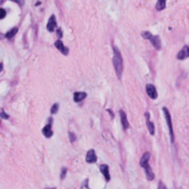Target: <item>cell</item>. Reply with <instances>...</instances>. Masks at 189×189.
I'll return each instance as SVG.
<instances>
[{"label": "cell", "instance_id": "19", "mask_svg": "<svg viewBox=\"0 0 189 189\" xmlns=\"http://www.w3.org/2000/svg\"><path fill=\"white\" fill-rule=\"evenodd\" d=\"M68 136H69V140H70L71 143H73L74 141L76 140V135L74 134L73 132H68Z\"/></svg>", "mask_w": 189, "mask_h": 189}, {"label": "cell", "instance_id": "14", "mask_svg": "<svg viewBox=\"0 0 189 189\" xmlns=\"http://www.w3.org/2000/svg\"><path fill=\"white\" fill-rule=\"evenodd\" d=\"M87 97V93L84 91H77L74 93L73 95V100L75 102H79L81 101H83L85 98Z\"/></svg>", "mask_w": 189, "mask_h": 189}, {"label": "cell", "instance_id": "23", "mask_svg": "<svg viewBox=\"0 0 189 189\" xmlns=\"http://www.w3.org/2000/svg\"><path fill=\"white\" fill-rule=\"evenodd\" d=\"M88 182H89V180H88V179H87V180H85V181H84V183L81 184L80 189H89V186H88Z\"/></svg>", "mask_w": 189, "mask_h": 189}, {"label": "cell", "instance_id": "8", "mask_svg": "<svg viewBox=\"0 0 189 189\" xmlns=\"http://www.w3.org/2000/svg\"><path fill=\"white\" fill-rule=\"evenodd\" d=\"M100 171L104 175V177L105 178L106 182H109L111 180V176H110V172H109V166L107 164H102L100 165Z\"/></svg>", "mask_w": 189, "mask_h": 189}, {"label": "cell", "instance_id": "7", "mask_svg": "<svg viewBox=\"0 0 189 189\" xmlns=\"http://www.w3.org/2000/svg\"><path fill=\"white\" fill-rule=\"evenodd\" d=\"M51 121L53 122L52 119H49V123H48V124H47L46 126H44V127H43V130H42V132H43V136H44L45 138H51L52 136H53V131H52V125H51Z\"/></svg>", "mask_w": 189, "mask_h": 189}, {"label": "cell", "instance_id": "9", "mask_svg": "<svg viewBox=\"0 0 189 189\" xmlns=\"http://www.w3.org/2000/svg\"><path fill=\"white\" fill-rule=\"evenodd\" d=\"M86 162L88 163H94L97 162V156L95 154L94 150H89L87 152V155H86Z\"/></svg>", "mask_w": 189, "mask_h": 189}, {"label": "cell", "instance_id": "2", "mask_svg": "<svg viewBox=\"0 0 189 189\" xmlns=\"http://www.w3.org/2000/svg\"><path fill=\"white\" fill-rule=\"evenodd\" d=\"M141 35L144 39L146 40H150V43H152L154 48L156 50H161L162 48V42H161V38L158 35H152L150 31H142Z\"/></svg>", "mask_w": 189, "mask_h": 189}, {"label": "cell", "instance_id": "5", "mask_svg": "<svg viewBox=\"0 0 189 189\" xmlns=\"http://www.w3.org/2000/svg\"><path fill=\"white\" fill-rule=\"evenodd\" d=\"M55 46L56 47L57 50H59V52L62 53L63 55H68V48L65 46V44L63 43V42L61 40H57L56 42L55 43Z\"/></svg>", "mask_w": 189, "mask_h": 189}, {"label": "cell", "instance_id": "12", "mask_svg": "<svg viewBox=\"0 0 189 189\" xmlns=\"http://www.w3.org/2000/svg\"><path fill=\"white\" fill-rule=\"evenodd\" d=\"M186 57H189V47L188 46H184L182 48V50H180L179 53L177 54V59L179 60H183Z\"/></svg>", "mask_w": 189, "mask_h": 189}, {"label": "cell", "instance_id": "3", "mask_svg": "<svg viewBox=\"0 0 189 189\" xmlns=\"http://www.w3.org/2000/svg\"><path fill=\"white\" fill-rule=\"evenodd\" d=\"M162 112L164 114V117H165V120L167 123L168 128H169V134H170V138H171V141L172 143L174 142V129H172V118H171V114L166 107L162 108Z\"/></svg>", "mask_w": 189, "mask_h": 189}, {"label": "cell", "instance_id": "22", "mask_svg": "<svg viewBox=\"0 0 189 189\" xmlns=\"http://www.w3.org/2000/svg\"><path fill=\"white\" fill-rule=\"evenodd\" d=\"M67 168H65V167H63L62 168V172H61V179H64L65 178V174H67Z\"/></svg>", "mask_w": 189, "mask_h": 189}, {"label": "cell", "instance_id": "27", "mask_svg": "<svg viewBox=\"0 0 189 189\" xmlns=\"http://www.w3.org/2000/svg\"><path fill=\"white\" fill-rule=\"evenodd\" d=\"M45 189H56L55 187H48V188H45Z\"/></svg>", "mask_w": 189, "mask_h": 189}, {"label": "cell", "instance_id": "16", "mask_svg": "<svg viewBox=\"0 0 189 189\" xmlns=\"http://www.w3.org/2000/svg\"><path fill=\"white\" fill-rule=\"evenodd\" d=\"M18 30H19V29H18L17 27L12 28L11 30H9V31L6 33V35H5V36H6V38H7V39H9V40L12 39V38H13V37L15 36V34L18 32Z\"/></svg>", "mask_w": 189, "mask_h": 189}, {"label": "cell", "instance_id": "18", "mask_svg": "<svg viewBox=\"0 0 189 189\" xmlns=\"http://www.w3.org/2000/svg\"><path fill=\"white\" fill-rule=\"evenodd\" d=\"M58 109H59V104L55 102V104H54V105H53L52 108H51V114H56L57 111H58Z\"/></svg>", "mask_w": 189, "mask_h": 189}, {"label": "cell", "instance_id": "20", "mask_svg": "<svg viewBox=\"0 0 189 189\" xmlns=\"http://www.w3.org/2000/svg\"><path fill=\"white\" fill-rule=\"evenodd\" d=\"M0 116H1V118L3 119H9V116L7 114L5 113V111H4L3 109L1 110V113H0Z\"/></svg>", "mask_w": 189, "mask_h": 189}, {"label": "cell", "instance_id": "26", "mask_svg": "<svg viewBox=\"0 0 189 189\" xmlns=\"http://www.w3.org/2000/svg\"><path fill=\"white\" fill-rule=\"evenodd\" d=\"M107 111H108V113H109V114H111V116H112V118H114V113L112 112V110H110V109H108Z\"/></svg>", "mask_w": 189, "mask_h": 189}, {"label": "cell", "instance_id": "1", "mask_svg": "<svg viewBox=\"0 0 189 189\" xmlns=\"http://www.w3.org/2000/svg\"><path fill=\"white\" fill-rule=\"evenodd\" d=\"M113 50H114L113 64H114V69H116L117 77L119 79H121L123 70H124V61H123V57H122L120 50H119L116 46H114Z\"/></svg>", "mask_w": 189, "mask_h": 189}, {"label": "cell", "instance_id": "6", "mask_svg": "<svg viewBox=\"0 0 189 189\" xmlns=\"http://www.w3.org/2000/svg\"><path fill=\"white\" fill-rule=\"evenodd\" d=\"M145 117H146V124H147V127L149 129L150 135H154L155 133V126L152 122L150 121V113L149 112H146L145 113Z\"/></svg>", "mask_w": 189, "mask_h": 189}, {"label": "cell", "instance_id": "13", "mask_svg": "<svg viewBox=\"0 0 189 189\" xmlns=\"http://www.w3.org/2000/svg\"><path fill=\"white\" fill-rule=\"evenodd\" d=\"M143 168L145 169V174H146L147 179L150 180V181H152V180L154 179V177H155V174H154V172H153L152 169H151L150 165L149 163H148L147 165H145Z\"/></svg>", "mask_w": 189, "mask_h": 189}, {"label": "cell", "instance_id": "21", "mask_svg": "<svg viewBox=\"0 0 189 189\" xmlns=\"http://www.w3.org/2000/svg\"><path fill=\"white\" fill-rule=\"evenodd\" d=\"M56 34H57V37L59 38V40L62 38L63 37V31H62V29L61 28H58L57 29V31H56Z\"/></svg>", "mask_w": 189, "mask_h": 189}, {"label": "cell", "instance_id": "4", "mask_svg": "<svg viewBox=\"0 0 189 189\" xmlns=\"http://www.w3.org/2000/svg\"><path fill=\"white\" fill-rule=\"evenodd\" d=\"M146 92L150 99H152V100L157 99V97H158L157 90H156V88L152 84H147L146 85Z\"/></svg>", "mask_w": 189, "mask_h": 189}, {"label": "cell", "instance_id": "25", "mask_svg": "<svg viewBox=\"0 0 189 189\" xmlns=\"http://www.w3.org/2000/svg\"><path fill=\"white\" fill-rule=\"evenodd\" d=\"M0 11H1V16H0V19H4V18L6 17L7 11L4 9H0Z\"/></svg>", "mask_w": 189, "mask_h": 189}, {"label": "cell", "instance_id": "24", "mask_svg": "<svg viewBox=\"0 0 189 189\" xmlns=\"http://www.w3.org/2000/svg\"><path fill=\"white\" fill-rule=\"evenodd\" d=\"M158 189H167L166 186L164 184L162 181H160L159 182V186H158Z\"/></svg>", "mask_w": 189, "mask_h": 189}, {"label": "cell", "instance_id": "11", "mask_svg": "<svg viewBox=\"0 0 189 189\" xmlns=\"http://www.w3.org/2000/svg\"><path fill=\"white\" fill-rule=\"evenodd\" d=\"M119 114H120V118H121V123H122L123 128L126 130V129H127L129 127V123H128V121H127L126 114L123 110H120V111H119Z\"/></svg>", "mask_w": 189, "mask_h": 189}, {"label": "cell", "instance_id": "15", "mask_svg": "<svg viewBox=\"0 0 189 189\" xmlns=\"http://www.w3.org/2000/svg\"><path fill=\"white\" fill-rule=\"evenodd\" d=\"M150 158V152H145L144 154L142 155V157L140 159V161H139V165H140L142 168L144 167L145 165H147L148 163H149V160Z\"/></svg>", "mask_w": 189, "mask_h": 189}, {"label": "cell", "instance_id": "17", "mask_svg": "<svg viewBox=\"0 0 189 189\" xmlns=\"http://www.w3.org/2000/svg\"><path fill=\"white\" fill-rule=\"evenodd\" d=\"M165 6H166V2L164 1V0H159V1L157 2V4H156L155 7L158 11H161V10L165 9Z\"/></svg>", "mask_w": 189, "mask_h": 189}, {"label": "cell", "instance_id": "10", "mask_svg": "<svg viewBox=\"0 0 189 189\" xmlns=\"http://www.w3.org/2000/svg\"><path fill=\"white\" fill-rule=\"evenodd\" d=\"M55 28H56V19H55V15H52L51 17L49 18V20H48V23H47L46 29L48 30V31H54Z\"/></svg>", "mask_w": 189, "mask_h": 189}]
</instances>
